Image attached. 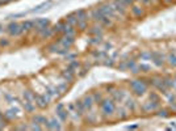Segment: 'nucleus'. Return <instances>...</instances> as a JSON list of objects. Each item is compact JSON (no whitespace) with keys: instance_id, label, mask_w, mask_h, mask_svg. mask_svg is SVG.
<instances>
[{"instance_id":"obj_1","label":"nucleus","mask_w":176,"mask_h":131,"mask_svg":"<svg viewBox=\"0 0 176 131\" xmlns=\"http://www.w3.org/2000/svg\"><path fill=\"white\" fill-rule=\"evenodd\" d=\"M91 17L96 21V23H99L101 26H110V25H112V19L107 17L105 14L101 12V9H100V8H95V9H93L91 12Z\"/></svg>"},{"instance_id":"obj_2","label":"nucleus","mask_w":176,"mask_h":131,"mask_svg":"<svg viewBox=\"0 0 176 131\" xmlns=\"http://www.w3.org/2000/svg\"><path fill=\"white\" fill-rule=\"evenodd\" d=\"M129 84H130L131 90L138 96H142L147 90V83L143 81V80H131Z\"/></svg>"},{"instance_id":"obj_3","label":"nucleus","mask_w":176,"mask_h":131,"mask_svg":"<svg viewBox=\"0 0 176 131\" xmlns=\"http://www.w3.org/2000/svg\"><path fill=\"white\" fill-rule=\"evenodd\" d=\"M100 106H101V111L105 117H110L116 111V105L112 100H103L100 102Z\"/></svg>"},{"instance_id":"obj_4","label":"nucleus","mask_w":176,"mask_h":131,"mask_svg":"<svg viewBox=\"0 0 176 131\" xmlns=\"http://www.w3.org/2000/svg\"><path fill=\"white\" fill-rule=\"evenodd\" d=\"M7 33H8L11 37H17V35L23 34V33H24V29H23V26H21V24L11 23L8 26H7Z\"/></svg>"},{"instance_id":"obj_5","label":"nucleus","mask_w":176,"mask_h":131,"mask_svg":"<svg viewBox=\"0 0 176 131\" xmlns=\"http://www.w3.org/2000/svg\"><path fill=\"white\" fill-rule=\"evenodd\" d=\"M57 115L59 117V121L60 122H66L67 117H69V111H67V109L64 110V106L62 104H59L58 106H57Z\"/></svg>"},{"instance_id":"obj_6","label":"nucleus","mask_w":176,"mask_h":131,"mask_svg":"<svg viewBox=\"0 0 176 131\" xmlns=\"http://www.w3.org/2000/svg\"><path fill=\"white\" fill-rule=\"evenodd\" d=\"M158 108H159V102H155V101H151V100H150L149 102H146L145 105H142V110L146 113L154 111V110H156Z\"/></svg>"},{"instance_id":"obj_7","label":"nucleus","mask_w":176,"mask_h":131,"mask_svg":"<svg viewBox=\"0 0 176 131\" xmlns=\"http://www.w3.org/2000/svg\"><path fill=\"white\" fill-rule=\"evenodd\" d=\"M112 5H113V8L116 9V12L120 14V16H125L126 14V5H124V4H121V3H118L117 0H114V2L112 3Z\"/></svg>"},{"instance_id":"obj_8","label":"nucleus","mask_w":176,"mask_h":131,"mask_svg":"<svg viewBox=\"0 0 176 131\" xmlns=\"http://www.w3.org/2000/svg\"><path fill=\"white\" fill-rule=\"evenodd\" d=\"M46 127H48L49 130H60L62 127H60L59 125V121L58 119H51V121H48V123H46Z\"/></svg>"},{"instance_id":"obj_9","label":"nucleus","mask_w":176,"mask_h":131,"mask_svg":"<svg viewBox=\"0 0 176 131\" xmlns=\"http://www.w3.org/2000/svg\"><path fill=\"white\" fill-rule=\"evenodd\" d=\"M34 23H36V28L34 29H42V28L49 26L50 21L48 19H39V20H36Z\"/></svg>"},{"instance_id":"obj_10","label":"nucleus","mask_w":176,"mask_h":131,"mask_svg":"<svg viewBox=\"0 0 176 131\" xmlns=\"http://www.w3.org/2000/svg\"><path fill=\"white\" fill-rule=\"evenodd\" d=\"M64 21H66L67 24H70L71 26H76V25H78V17H76V14H75V13L69 14Z\"/></svg>"},{"instance_id":"obj_11","label":"nucleus","mask_w":176,"mask_h":131,"mask_svg":"<svg viewBox=\"0 0 176 131\" xmlns=\"http://www.w3.org/2000/svg\"><path fill=\"white\" fill-rule=\"evenodd\" d=\"M83 104H84L85 109H91V108L93 106V104H95V101H93V97H92V94H88V96H85V97H84V100H83Z\"/></svg>"},{"instance_id":"obj_12","label":"nucleus","mask_w":176,"mask_h":131,"mask_svg":"<svg viewBox=\"0 0 176 131\" xmlns=\"http://www.w3.org/2000/svg\"><path fill=\"white\" fill-rule=\"evenodd\" d=\"M21 26H23L24 32H28V30H32V29L36 28V23L34 21H24V23L21 24Z\"/></svg>"},{"instance_id":"obj_13","label":"nucleus","mask_w":176,"mask_h":131,"mask_svg":"<svg viewBox=\"0 0 176 131\" xmlns=\"http://www.w3.org/2000/svg\"><path fill=\"white\" fill-rule=\"evenodd\" d=\"M74 74H75V72L69 70V68H66V70L62 72V76L67 80V81H73V80H74Z\"/></svg>"},{"instance_id":"obj_14","label":"nucleus","mask_w":176,"mask_h":131,"mask_svg":"<svg viewBox=\"0 0 176 131\" xmlns=\"http://www.w3.org/2000/svg\"><path fill=\"white\" fill-rule=\"evenodd\" d=\"M75 108H76V113H79L80 115H83V114H84V111H85V106H84L83 101H76V102H75Z\"/></svg>"},{"instance_id":"obj_15","label":"nucleus","mask_w":176,"mask_h":131,"mask_svg":"<svg viewBox=\"0 0 176 131\" xmlns=\"http://www.w3.org/2000/svg\"><path fill=\"white\" fill-rule=\"evenodd\" d=\"M162 83H163V85L166 87L167 89H170V88H172V87H174L175 80L171 79V78H164V79H162Z\"/></svg>"},{"instance_id":"obj_16","label":"nucleus","mask_w":176,"mask_h":131,"mask_svg":"<svg viewBox=\"0 0 176 131\" xmlns=\"http://www.w3.org/2000/svg\"><path fill=\"white\" fill-rule=\"evenodd\" d=\"M89 34H92V35H99V37H101V34H103V28H101V25L92 28L91 30H89Z\"/></svg>"},{"instance_id":"obj_17","label":"nucleus","mask_w":176,"mask_h":131,"mask_svg":"<svg viewBox=\"0 0 176 131\" xmlns=\"http://www.w3.org/2000/svg\"><path fill=\"white\" fill-rule=\"evenodd\" d=\"M131 12H133V14H134L135 17H141L143 14V9L141 8V7H138V5H133L131 7Z\"/></svg>"},{"instance_id":"obj_18","label":"nucleus","mask_w":176,"mask_h":131,"mask_svg":"<svg viewBox=\"0 0 176 131\" xmlns=\"http://www.w3.org/2000/svg\"><path fill=\"white\" fill-rule=\"evenodd\" d=\"M80 67V64H79V62L78 60H71L70 63H69V66H67V68L69 70H71L73 72H75V71H78V68Z\"/></svg>"},{"instance_id":"obj_19","label":"nucleus","mask_w":176,"mask_h":131,"mask_svg":"<svg viewBox=\"0 0 176 131\" xmlns=\"http://www.w3.org/2000/svg\"><path fill=\"white\" fill-rule=\"evenodd\" d=\"M92 97H93V101H95L96 104H100V102H101V101H103L101 94L97 93V92H96V93H93V94H92Z\"/></svg>"},{"instance_id":"obj_20","label":"nucleus","mask_w":176,"mask_h":131,"mask_svg":"<svg viewBox=\"0 0 176 131\" xmlns=\"http://www.w3.org/2000/svg\"><path fill=\"white\" fill-rule=\"evenodd\" d=\"M34 123H48V119H46L45 117H41V115H37V117L34 118Z\"/></svg>"},{"instance_id":"obj_21","label":"nucleus","mask_w":176,"mask_h":131,"mask_svg":"<svg viewBox=\"0 0 176 131\" xmlns=\"http://www.w3.org/2000/svg\"><path fill=\"white\" fill-rule=\"evenodd\" d=\"M168 63L171 66H174V67H176V55L175 54H171V55L168 56Z\"/></svg>"},{"instance_id":"obj_22","label":"nucleus","mask_w":176,"mask_h":131,"mask_svg":"<svg viewBox=\"0 0 176 131\" xmlns=\"http://www.w3.org/2000/svg\"><path fill=\"white\" fill-rule=\"evenodd\" d=\"M150 100L155 101V102H160V97L158 96V93H155V92H151V94H150Z\"/></svg>"},{"instance_id":"obj_23","label":"nucleus","mask_w":176,"mask_h":131,"mask_svg":"<svg viewBox=\"0 0 176 131\" xmlns=\"http://www.w3.org/2000/svg\"><path fill=\"white\" fill-rule=\"evenodd\" d=\"M138 70H141V71H143V72H149L150 70H151V67H150L149 64H141V66H138Z\"/></svg>"},{"instance_id":"obj_24","label":"nucleus","mask_w":176,"mask_h":131,"mask_svg":"<svg viewBox=\"0 0 176 131\" xmlns=\"http://www.w3.org/2000/svg\"><path fill=\"white\" fill-rule=\"evenodd\" d=\"M134 102H135L134 100H130V98H129V100H128V104H126V106H128L129 109H130V110H134V109H135V105H134Z\"/></svg>"},{"instance_id":"obj_25","label":"nucleus","mask_w":176,"mask_h":131,"mask_svg":"<svg viewBox=\"0 0 176 131\" xmlns=\"http://www.w3.org/2000/svg\"><path fill=\"white\" fill-rule=\"evenodd\" d=\"M141 59H145V60H147V59H151V53H142L141 54Z\"/></svg>"},{"instance_id":"obj_26","label":"nucleus","mask_w":176,"mask_h":131,"mask_svg":"<svg viewBox=\"0 0 176 131\" xmlns=\"http://www.w3.org/2000/svg\"><path fill=\"white\" fill-rule=\"evenodd\" d=\"M9 43H11V42L8 41V39H5V38L0 39V46H4V47H5V46H8Z\"/></svg>"},{"instance_id":"obj_27","label":"nucleus","mask_w":176,"mask_h":131,"mask_svg":"<svg viewBox=\"0 0 176 131\" xmlns=\"http://www.w3.org/2000/svg\"><path fill=\"white\" fill-rule=\"evenodd\" d=\"M58 88V90H59V93H63L64 90L67 89V84H62V85H59V87H57Z\"/></svg>"},{"instance_id":"obj_28","label":"nucleus","mask_w":176,"mask_h":131,"mask_svg":"<svg viewBox=\"0 0 176 131\" xmlns=\"http://www.w3.org/2000/svg\"><path fill=\"white\" fill-rule=\"evenodd\" d=\"M158 114H159L160 117H167V115H168V111L164 110V109H162V110H159V113H158Z\"/></svg>"},{"instance_id":"obj_29","label":"nucleus","mask_w":176,"mask_h":131,"mask_svg":"<svg viewBox=\"0 0 176 131\" xmlns=\"http://www.w3.org/2000/svg\"><path fill=\"white\" fill-rule=\"evenodd\" d=\"M166 3H172V0H164Z\"/></svg>"},{"instance_id":"obj_30","label":"nucleus","mask_w":176,"mask_h":131,"mask_svg":"<svg viewBox=\"0 0 176 131\" xmlns=\"http://www.w3.org/2000/svg\"><path fill=\"white\" fill-rule=\"evenodd\" d=\"M3 26H2V25H0V33H2V30H3V29H2Z\"/></svg>"},{"instance_id":"obj_31","label":"nucleus","mask_w":176,"mask_h":131,"mask_svg":"<svg viewBox=\"0 0 176 131\" xmlns=\"http://www.w3.org/2000/svg\"><path fill=\"white\" fill-rule=\"evenodd\" d=\"M0 4H3V3H2V2H0Z\"/></svg>"}]
</instances>
